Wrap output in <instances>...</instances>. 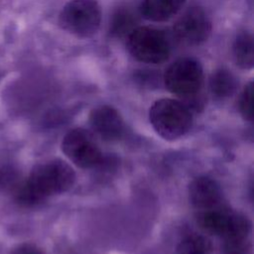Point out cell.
<instances>
[{
	"label": "cell",
	"instance_id": "cell-1",
	"mask_svg": "<svg viewBox=\"0 0 254 254\" xmlns=\"http://www.w3.org/2000/svg\"><path fill=\"white\" fill-rule=\"evenodd\" d=\"M75 182L73 169L61 159L37 165L15 188V199L24 206L37 205L48 197L68 190Z\"/></svg>",
	"mask_w": 254,
	"mask_h": 254
},
{
	"label": "cell",
	"instance_id": "cell-8",
	"mask_svg": "<svg viewBox=\"0 0 254 254\" xmlns=\"http://www.w3.org/2000/svg\"><path fill=\"white\" fill-rule=\"evenodd\" d=\"M211 31L206 14L198 7L188 9L175 23L173 32L179 43L185 46H196L204 42Z\"/></svg>",
	"mask_w": 254,
	"mask_h": 254
},
{
	"label": "cell",
	"instance_id": "cell-3",
	"mask_svg": "<svg viewBox=\"0 0 254 254\" xmlns=\"http://www.w3.org/2000/svg\"><path fill=\"white\" fill-rule=\"evenodd\" d=\"M197 222L204 231L220 236L224 241L247 240L251 228L250 221L242 213L217 207L203 210Z\"/></svg>",
	"mask_w": 254,
	"mask_h": 254
},
{
	"label": "cell",
	"instance_id": "cell-6",
	"mask_svg": "<svg viewBox=\"0 0 254 254\" xmlns=\"http://www.w3.org/2000/svg\"><path fill=\"white\" fill-rule=\"evenodd\" d=\"M62 151L69 161L82 169L96 168L103 158L93 134L83 128L72 129L64 135Z\"/></svg>",
	"mask_w": 254,
	"mask_h": 254
},
{
	"label": "cell",
	"instance_id": "cell-14",
	"mask_svg": "<svg viewBox=\"0 0 254 254\" xmlns=\"http://www.w3.org/2000/svg\"><path fill=\"white\" fill-rule=\"evenodd\" d=\"M135 24L136 19L133 13L126 8H120L112 15L109 25V35L116 39L127 37L135 29Z\"/></svg>",
	"mask_w": 254,
	"mask_h": 254
},
{
	"label": "cell",
	"instance_id": "cell-18",
	"mask_svg": "<svg viewBox=\"0 0 254 254\" xmlns=\"http://www.w3.org/2000/svg\"><path fill=\"white\" fill-rule=\"evenodd\" d=\"M135 79L143 85H153L157 79V74L152 70H140L135 73Z\"/></svg>",
	"mask_w": 254,
	"mask_h": 254
},
{
	"label": "cell",
	"instance_id": "cell-10",
	"mask_svg": "<svg viewBox=\"0 0 254 254\" xmlns=\"http://www.w3.org/2000/svg\"><path fill=\"white\" fill-rule=\"evenodd\" d=\"M219 185L208 177L195 178L189 187L190 202L196 208L205 210L216 207L221 200Z\"/></svg>",
	"mask_w": 254,
	"mask_h": 254
},
{
	"label": "cell",
	"instance_id": "cell-19",
	"mask_svg": "<svg viewBox=\"0 0 254 254\" xmlns=\"http://www.w3.org/2000/svg\"><path fill=\"white\" fill-rule=\"evenodd\" d=\"M11 254H45L44 251L37 245L32 243H23L15 247Z\"/></svg>",
	"mask_w": 254,
	"mask_h": 254
},
{
	"label": "cell",
	"instance_id": "cell-4",
	"mask_svg": "<svg viewBox=\"0 0 254 254\" xmlns=\"http://www.w3.org/2000/svg\"><path fill=\"white\" fill-rule=\"evenodd\" d=\"M100 21L101 11L95 0H71L64 6L59 17L64 30L80 38L94 35Z\"/></svg>",
	"mask_w": 254,
	"mask_h": 254
},
{
	"label": "cell",
	"instance_id": "cell-2",
	"mask_svg": "<svg viewBox=\"0 0 254 254\" xmlns=\"http://www.w3.org/2000/svg\"><path fill=\"white\" fill-rule=\"evenodd\" d=\"M149 119L157 134L166 140L184 136L192 124L190 108L183 102L171 98L157 100L150 108Z\"/></svg>",
	"mask_w": 254,
	"mask_h": 254
},
{
	"label": "cell",
	"instance_id": "cell-12",
	"mask_svg": "<svg viewBox=\"0 0 254 254\" xmlns=\"http://www.w3.org/2000/svg\"><path fill=\"white\" fill-rule=\"evenodd\" d=\"M237 87V81L234 75L226 69L215 70L209 79V88L211 93L218 98H225L234 93Z\"/></svg>",
	"mask_w": 254,
	"mask_h": 254
},
{
	"label": "cell",
	"instance_id": "cell-13",
	"mask_svg": "<svg viewBox=\"0 0 254 254\" xmlns=\"http://www.w3.org/2000/svg\"><path fill=\"white\" fill-rule=\"evenodd\" d=\"M233 55L236 64L242 68H251L254 64L252 36L246 32L240 33L233 44Z\"/></svg>",
	"mask_w": 254,
	"mask_h": 254
},
{
	"label": "cell",
	"instance_id": "cell-15",
	"mask_svg": "<svg viewBox=\"0 0 254 254\" xmlns=\"http://www.w3.org/2000/svg\"><path fill=\"white\" fill-rule=\"evenodd\" d=\"M176 254H213L210 240L203 235L190 234L180 241Z\"/></svg>",
	"mask_w": 254,
	"mask_h": 254
},
{
	"label": "cell",
	"instance_id": "cell-5",
	"mask_svg": "<svg viewBox=\"0 0 254 254\" xmlns=\"http://www.w3.org/2000/svg\"><path fill=\"white\" fill-rule=\"evenodd\" d=\"M127 48L136 60L146 64H161L170 56L166 35L149 27L135 28L127 36Z\"/></svg>",
	"mask_w": 254,
	"mask_h": 254
},
{
	"label": "cell",
	"instance_id": "cell-17",
	"mask_svg": "<svg viewBox=\"0 0 254 254\" xmlns=\"http://www.w3.org/2000/svg\"><path fill=\"white\" fill-rule=\"evenodd\" d=\"M18 176L16 171L10 167H3L0 169V189L2 190H15L17 185Z\"/></svg>",
	"mask_w": 254,
	"mask_h": 254
},
{
	"label": "cell",
	"instance_id": "cell-7",
	"mask_svg": "<svg viewBox=\"0 0 254 254\" xmlns=\"http://www.w3.org/2000/svg\"><path fill=\"white\" fill-rule=\"evenodd\" d=\"M163 79L165 86L172 93L190 97L195 95L201 87L202 68L193 59H180L166 69Z\"/></svg>",
	"mask_w": 254,
	"mask_h": 254
},
{
	"label": "cell",
	"instance_id": "cell-11",
	"mask_svg": "<svg viewBox=\"0 0 254 254\" xmlns=\"http://www.w3.org/2000/svg\"><path fill=\"white\" fill-rule=\"evenodd\" d=\"M186 0H143L140 5L141 15L154 22H162L176 15Z\"/></svg>",
	"mask_w": 254,
	"mask_h": 254
},
{
	"label": "cell",
	"instance_id": "cell-9",
	"mask_svg": "<svg viewBox=\"0 0 254 254\" xmlns=\"http://www.w3.org/2000/svg\"><path fill=\"white\" fill-rule=\"evenodd\" d=\"M92 130L105 141L119 140L124 132V123L120 114L111 106L94 108L89 116Z\"/></svg>",
	"mask_w": 254,
	"mask_h": 254
},
{
	"label": "cell",
	"instance_id": "cell-16",
	"mask_svg": "<svg viewBox=\"0 0 254 254\" xmlns=\"http://www.w3.org/2000/svg\"><path fill=\"white\" fill-rule=\"evenodd\" d=\"M252 97H253V84L252 82H249L243 89V92L241 94L240 101H239L240 113L245 120H249V121H251L253 117Z\"/></svg>",
	"mask_w": 254,
	"mask_h": 254
}]
</instances>
